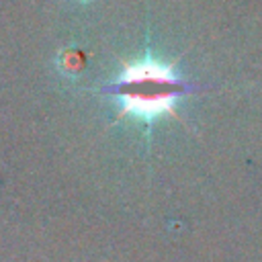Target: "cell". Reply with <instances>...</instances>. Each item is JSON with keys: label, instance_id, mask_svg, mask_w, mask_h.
Listing matches in <instances>:
<instances>
[{"label": "cell", "instance_id": "obj_1", "mask_svg": "<svg viewBox=\"0 0 262 262\" xmlns=\"http://www.w3.org/2000/svg\"><path fill=\"white\" fill-rule=\"evenodd\" d=\"M196 90L201 86L180 78L170 63L145 55L125 63L117 80L102 88V94L115 100L121 117L149 127L164 117L176 115L178 102Z\"/></svg>", "mask_w": 262, "mask_h": 262}]
</instances>
